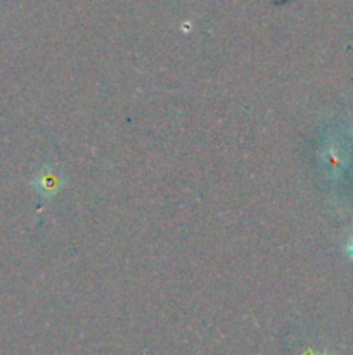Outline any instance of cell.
Returning a JSON list of instances; mask_svg holds the SVG:
<instances>
[{"instance_id": "obj_2", "label": "cell", "mask_w": 353, "mask_h": 355, "mask_svg": "<svg viewBox=\"0 0 353 355\" xmlns=\"http://www.w3.org/2000/svg\"><path fill=\"white\" fill-rule=\"evenodd\" d=\"M325 158H327V163H329V166L332 168V172H336V170L341 166V159H339L338 153H336L334 149H329V151L325 153Z\"/></svg>"}, {"instance_id": "obj_4", "label": "cell", "mask_w": 353, "mask_h": 355, "mask_svg": "<svg viewBox=\"0 0 353 355\" xmlns=\"http://www.w3.org/2000/svg\"><path fill=\"white\" fill-rule=\"evenodd\" d=\"M307 355H314V354H307Z\"/></svg>"}, {"instance_id": "obj_1", "label": "cell", "mask_w": 353, "mask_h": 355, "mask_svg": "<svg viewBox=\"0 0 353 355\" xmlns=\"http://www.w3.org/2000/svg\"><path fill=\"white\" fill-rule=\"evenodd\" d=\"M35 187L38 189V193L44 194V196H54V194L59 193V189L62 187V177L59 175L55 170L42 168L38 172V175L35 177Z\"/></svg>"}, {"instance_id": "obj_3", "label": "cell", "mask_w": 353, "mask_h": 355, "mask_svg": "<svg viewBox=\"0 0 353 355\" xmlns=\"http://www.w3.org/2000/svg\"><path fill=\"white\" fill-rule=\"evenodd\" d=\"M346 255L353 260V234L350 236L348 243H346Z\"/></svg>"}]
</instances>
